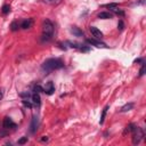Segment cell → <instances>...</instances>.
<instances>
[{"label":"cell","instance_id":"6da1fadb","mask_svg":"<svg viewBox=\"0 0 146 146\" xmlns=\"http://www.w3.org/2000/svg\"><path fill=\"white\" fill-rule=\"evenodd\" d=\"M64 67V63L62 59L59 58H49V59H46L42 65H41V70L46 73H49L51 71H55V70H59Z\"/></svg>","mask_w":146,"mask_h":146},{"label":"cell","instance_id":"7a4b0ae2","mask_svg":"<svg viewBox=\"0 0 146 146\" xmlns=\"http://www.w3.org/2000/svg\"><path fill=\"white\" fill-rule=\"evenodd\" d=\"M54 34V24L50 19H44L42 24V36L41 41L42 42H48L51 40V36Z\"/></svg>","mask_w":146,"mask_h":146},{"label":"cell","instance_id":"3957f363","mask_svg":"<svg viewBox=\"0 0 146 146\" xmlns=\"http://www.w3.org/2000/svg\"><path fill=\"white\" fill-rule=\"evenodd\" d=\"M131 133H132V144L133 145H138L141 141V139L144 138V131H143V129L139 128V127H137V125H135L132 128Z\"/></svg>","mask_w":146,"mask_h":146},{"label":"cell","instance_id":"277c9868","mask_svg":"<svg viewBox=\"0 0 146 146\" xmlns=\"http://www.w3.org/2000/svg\"><path fill=\"white\" fill-rule=\"evenodd\" d=\"M38 127H39V117L36 115H33L31 119V123H30V132L34 133L38 130Z\"/></svg>","mask_w":146,"mask_h":146},{"label":"cell","instance_id":"5b68a950","mask_svg":"<svg viewBox=\"0 0 146 146\" xmlns=\"http://www.w3.org/2000/svg\"><path fill=\"white\" fill-rule=\"evenodd\" d=\"M2 127L5 128V129H14V128H16V123L10 119V117H8V116H6L5 119H3V121H2Z\"/></svg>","mask_w":146,"mask_h":146},{"label":"cell","instance_id":"8992f818","mask_svg":"<svg viewBox=\"0 0 146 146\" xmlns=\"http://www.w3.org/2000/svg\"><path fill=\"white\" fill-rule=\"evenodd\" d=\"M30 100L32 102V104H33L35 107H39L40 104H41V98H40V95H39L38 92H33V94H31Z\"/></svg>","mask_w":146,"mask_h":146},{"label":"cell","instance_id":"52a82bcc","mask_svg":"<svg viewBox=\"0 0 146 146\" xmlns=\"http://www.w3.org/2000/svg\"><path fill=\"white\" fill-rule=\"evenodd\" d=\"M86 41H87V43L92 44V46H95L97 48H108V46H106L104 42H100V41H98L96 39H87Z\"/></svg>","mask_w":146,"mask_h":146},{"label":"cell","instance_id":"ba28073f","mask_svg":"<svg viewBox=\"0 0 146 146\" xmlns=\"http://www.w3.org/2000/svg\"><path fill=\"white\" fill-rule=\"evenodd\" d=\"M55 91V86H54V82L51 81H48L46 83V86L43 87V92L47 94V95H52Z\"/></svg>","mask_w":146,"mask_h":146},{"label":"cell","instance_id":"9c48e42d","mask_svg":"<svg viewBox=\"0 0 146 146\" xmlns=\"http://www.w3.org/2000/svg\"><path fill=\"white\" fill-rule=\"evenodd\" d=\"M70 31H71V33L74 35V36H83V31L82 30H80L78 26H71V29H70Z\"/></svg>","mask_w":146,"mask_h":146},{"label":"cell","instance_id":"30bf717a","mask_svg":"<svg viewBox=\"0 0 146 146\" xmlns=\"http://www.w3.org/2000/svg\"><path fill=\"white\" fill-rule=\"evenodd\" d=\"M90 32H91V34H92L95 38H97V39H102V38H103V33L100 32V30H98V29L95 27V26H90Z\"/></svg>","mask_w":146,"mask_h":146},{"label":"cell","instance_id":"8fae6325","mask_svg":"<svg viewBox=\"0 0 146 146\" xmlns=\"http://www.w3.org/2000/svg\"><path fill=\"white\" fill-rule=\"evenodd\" d=\"M32 24H33V21H32L31 18H27V19H24V21L21 23V27H22L23 30H27V29H30V27L32 26Z\"/></svg>","mask_w":146,"mask_h":146},{"label":"cell","instance_id":"7c38bea8","mask_svg":"<svg viewBox=\"0 0 146 146\" xmlns=\"http://www.w3.org/2000/svg\"><path fill=\"white\" fill-rule=\"evenodd\" d=\"M113 17V14L110 11H100L98 14V18L100 19H111Z\"/></svg>","mask_w":146,"mask_h":146},{"label":"cell","instance_id":"4fadbf2b","mask_svg":"<svg viewBox=\"0 0 146 146\" xmlns=\"http://www.w3.org/2000/svg\"><path fill=\"white\" fill-rule=\"evenodd\" d=\"M110 108L108 105H106L104 108H103V112H102V115H100V120H99V124H103L104 121H105V116H106V113H107V110Z\"/></svg>","mask_w":146,"mask_h":146},{"label":"cell","instance_id":"5bb4252c","mask_svg":"<svg viewBox=\"0 0 146 146\" xmlns=\"http://www.w3.org/2000/svg\"><path fill=\"white\" fill-rule=\"evenodd\" d=\"M132 107H133V103H128V104H125V105H123L122 107H121V110H120V112H128V111H130V110H132Z\"/></svg>","mask_w":146,"mask_h":146},{"label":"cell","instance_id":"9a60e30c","mask_svg":"<svg viewBox=\"0 0 146 146\" xmlns=\"http://www.w3.org/2000/svg\"><path fill=\"white\" fill-rule=\"evenodd\" d=\"M19 26H21V25H19L16 21H14V22L10 24V30H11L13 32H15V31H17V30H18V27H19Z\"/></svg>","mask_w":146,"mask_h":146},{"label":"cell","instance_id":"2e32d148","mask_svg":"<svg viewBox=\"0 0 146 146\" xmlns=\"http://www.w3.org/2000/svg\"><path fill=\"white\" fill-rule=\"evenodd\" d=\"M22 103H23V105L25 107H29V108H32V106H33V104H32V102L30 99H23Z\"/></svg>","mask_w":146,"mask_h":146},{"label":"cell","instance_id":"e0dca14e","mask_svg":"<svg viewBox=\"0 0 146 146\" xmlns=\"http://www.w3.org/2000/svg\"><path fill=\"white\" fill-rule=\"evenodd\" d=\"M1 11H2V14H5V15L8 14V13L10 11V6H9V5H3Z\"/></svg>","mask_w":146,"mask_h":146},{"label":"cell","instance_id":"ac0fdd59","mask_svg":"<svg viewBox=\"0 0 146 146\" xmlns=\"http://www.w3.org/2000/svg\"><path fill=\"white\" fill-rule=\"evenodd\" d=\"M33 91H34V92H38V94H39V92L43 91V88H42V87H41L40 84H35V86H34V88H33Z\"/></svg>","mask_w":146,"mask_h":146},{"label":"cell","instance_id":"d6986e66","mask_svg":"<svg viewBox=\"0 0 146 146\" xmlns=\"http://www.w3.org/2000/svg\"><path fill=\"white\" fill-rule=\"evenodd\" d=\"M67 44H70L71 48H80L81 44L76 43V42H73V41H67Z\"/></svg>","mask_w":146,"mask_h":146},{"label":"cell","instance_id":"ffe728a7","mask_svg":"<svg viewBox=\"0 0 146 146\" xmlns=\"http://www.w3.org/2000/svg\"><path fill=\"white\" fill-rule=\"evenodd\" d=\"M79 50L82 51V52H88V51H90V47H88V46H80Z\"/></svg>","mask_w":146,"mask_h":146},{"label":"cell","instance_id":"44dd1931","mask_svg":"<svg viewBox=\"0 0 146 146\" xmlns=\"http://www.w3.org/2000/svg\"><path fill=\"white\" fill-rule=\"evenodd\" d=\"M112 10H113V11H114L116 15H120V16H124V11H123V10H120V9H117L116 7H115V8H113Z\"/></svg>","mask_w":146,"mask_h":146},{"label":"cell","instance_id":"7402d4cb","mask_svg":"<svg viewBox=\"0 0 146 146\" xmlns=\"http://www.w3.org/2000/svg\"><path fill=\"white\" fill-rule=\"evenodd\" d=\"M123 29H124V23H123L122 19H120L119 23H117V30L119 31H123Z\"/></svg>","mask_w":146,"mask_h":146},{"label":"cell","instance_id":"603a6c76","mask_svg":"<svg viewBox=\"0 0 146 146\" xmlns=\"http://www.w3.org/2000/svg\"><path fill=\"white\" fill-rule=\"evenodd\" d=\"M6 136H7V129L1 128V129H0V138H3V137H6Z\"/></svg>","mask_w":146,"mask_h":146},{"label":"cell","instance_id":"cb8c5ba5","mask_svg":"<svg viewBox=\"0 0 146 146\" xmlns=\"http://www.w3.org/2000/svg\"><path fill=\"white\" fill-rule=\"evenodd\" d=\"M145 70H146L145 63H143V64H141V68H140V71H139V76H143V75L145 74Z\"/></svg>","mask_w":146,"mask_h":146},{"label":"cell","instance_id":"d4e9b609","mask_svg":"<svg viewBox=\"0 0 146 146\" xmlns=\"http://www.w3.org/2000/svg\"><path fill=\"white\" fill-rule=\"evenodd\" d=\"M104 7H106V8H111V9H113V8H115V7H117V3H115V2H113V3H107V5H104Z\"/></svg>","mask_w":146,"mask_h":146},{"label":"cell","instance_id":"484cf974","mask_svg":"<svg viewBox=\"0 0 146 146\" xmlns=\"http://www.w3.org/2000/svg\"><path fill=\"white\" fill-rule=\"evenodd\" d=\"M25 143H27V137H22V138L18 140V144H19V145H23V144H25Z\"/></svg>","mask_w":146,"mask_h":146},{"label":"cell","instance_id":"4316f807","mask_svg":"<svg viewBox=\"0 0 146 146\" xmlns=\"http://www.w3.org/2000/svg\"><path fill=\"white\" fill-rule=\"evenodd\" d=\"M40 140H41V141H42V143H44V141H46V143H47V141H48V137H46V136H43V137H42V138H41V139H40Z\"/></svg>","mask_w":146,"mask_h":146},{"label":"cell","instance_id":"83f0119b","mask_svg":"<svg viewBox=\"0 0 146 146\" xmlns=\"http://www.w3.org/2000/svg\"><path fill=\"white\" fill-rule=\"evenodd\" d=\"M2 97H3V90H2V89H0V100L2 99Z\"/></svg>","mask_w":146,"mask_h":146},{"label":"cell","instance_id":"f1b7e54d","mask_svg":"<svg viewBox=\"0 0 146 146\" xmlns=\"http://www.w3.org/2000/svg\"><path fill=\"white\" fill-rule=\"evenodd\" d=\"M48 1H49V2H51V1H54V0H48Z\"/></svg>","mask_w":146,"mask_h":146},{"label":"cell","instance_id":"f546056e","mask_svg":"<svg viewBox=\"0 0 146 146\" xmlns=\"http://www.w3.org/2000/svg\"><path fill=\"white\" fill-rule=\"evenodd\" d=\"M59 1H60V0H57V2H59Z\"/></svg>","mask_w":146,"mask_h":146}]
</instances>
